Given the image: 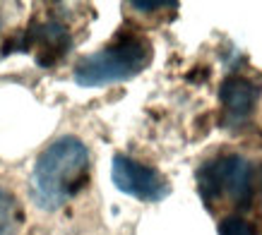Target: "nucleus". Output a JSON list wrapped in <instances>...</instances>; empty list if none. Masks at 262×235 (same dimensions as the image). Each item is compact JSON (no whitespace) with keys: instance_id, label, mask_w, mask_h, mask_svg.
<instances>
[{"instance_id":"0eeeda50","label":"nucleus","mask_w":262,"mask_h":235,"mask_svg":"<svg viewBox=\"0 0 262 235\" xmlns=\"http://www.w3.org/2000/svg\"><path fill=\"white\" fill-rule=\"evenodd\" d=\"M219 235H255V228L241 216H229L219 223Z\"/></svg>"},{"instance_id":"f257e3e1","label":"nucleus","mask_w":262,"mask_h":235,"mask_svg":"<svg viewBox=\"0 0 262 235\" xmlns=\"http://www.w3.org/2000/svg\"><path fill=\"white\" fill-rule=\"evenodd\" d=\"M89 178V151L77 137H60L43 149L32 173V197L43 209H60Z\"/></svg>"},{"instance_id":"f03ea898","label":"nucleus","mask_w":262,"mask_h":235,"mask_svg":"<svg viewBox=\"0 0 262 235\" xmlns=\"http://www.w3.org/2000/svg\"><path fill=\"white\" fill-rule=\"evenodd\" d=\"M151 58L149 41L140 34H123L101 51L82 58L75 67V82L82 86H101L135 77Z\"/></svg>"},{"instance_id":"7ed1b4c3","label":"nucleus","mask_w":262,"mask_h":235,"mask_svg":"<svg viewBox=\"0 0 262 235\" xmlns=\"http://www.w3.org/2000/svg\"><path fill=\"white\" fill-rule=\"evenodd\" d=\"M200 195L207 199V204H214L226 197L233 206H248L253 195L248 161L229 154L207 163L200 171Z\"/></svg>"},{"instance_id":"39448f33","label":"nucleus","mask_w":262,"mask_h":235,"mask_svg":"<svg viewBox=\"0 0 262 235\" xmlns=\"http://www.w3.org/2000/svg\"><path fill=\"white\" fill-rule=\"evenodd\" d=\"M257 86L250 79L241 77V75H231L224 79L219 99L224 106V123L226 125H243L248 118L253 115L255 103H257Z\"/></svg>"},{"instance_id":"20e7f679","label":"nucleus","mask_w":262,"mask_h":235,"mask_svg":"<svg viewBox=\"0 0 262 235\" xmlns=\"http://www.w3.org/2000/svg\"><path fill=\"white\" fill-rule=\"evenodd\" d=\"M113 182L120 192L137 197L142 202H159L168 195V182L159 171L127 156L113 158Z\"/></svg>"},{"instance_id":"423d86ee","label":"nucleus","mask_w":262,"mask_h":235,"mask_svg":"<svg viewBox=\"0 0 262 235\" xmlns=\"http://www.w3.org/2000/svg\"><path fill=\"white\" fill-rule=\"evenodd\" d=\"M22 226V209L17 197L0 185V235H17Z\"/></svg>"}]
</instances>
